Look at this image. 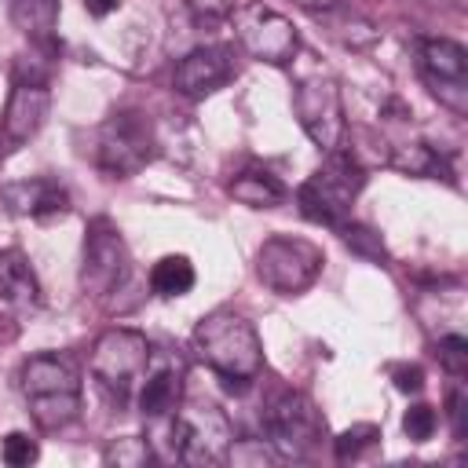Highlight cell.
I'll return each instance as SVG.
<instances>
[{
	"mask_svg": "<svg viewBox=\"0 0 468 468\" xmlns=\"http://www.w3.org/2000/svg\"><path fill=\"white\" fill-rule=\"evenodd\" d=\"M194 351L197 358L230 388L245 391L263 369V344L249 318L234 311H212L194 325Z\"/></svg>",
	"mask_w": 468,
	"mask_h": 468,
	"instance_id": "1",
	"label": "cell"
},
{
	"mask_svg": "<svg viewBox=\"0 0 468 468\" xmlns=\"http://www.w3.org/2000/svg\"><path fill=\"white\" fill-rule=\"evenodd\" d=\"M18 388L29 406V417L44 431H62L80 417V373L66 355L44 351L26 358Z\"/></svg>",
	"mask_w": 468,
	"mask_h": 468,
	"instance_id": "2",
	"label": "cell"
},
{
	"mask_svg": "<svg viewBox=\"0 0 468 468\" xmlns=\"http://www.w3.org/2000/svg\"><path fill=\"white\" fill-rule=\"evenodd\" d=\"M132 252L121 238V230L95 216L84 230V260H80V289L106 311H128L124 292H132Z\"/></svg>",
	"mask_w": 468,
	"mask_h": 468,
	"instance_id": "3",
	"label": "cell"
},
{
	"mask_svg": "<svg viewBox=\"0 0 468 468\" xmlns=\"http://www.w3.org/2000/svg\"><path fill=\"white\" fill-rule=\"evenodd\" d=\"M366 186L362 165L347 150H329L322 168H314L300 186H296V205L300 216L322 227H340L355 205V197Z\"/></svg>",
	"mask_w": 468,
	"mask_h": 468,
	"instance_id": "4",
	"label": "cell"
},
{
	"mask_svg": "<svg viewBox=\"0 0 468 468\" xmlns=\"http://www.w3.org/2000/svg\"><path fill=\"white\" fill-rule=\"evenodd\" d=\"M146 366H150V340L128 325L99 333V340L91 344V355H88V373H91L95 388L117 410L139 391Z\"/></svg>",
	"mask_w": 468,
	"mask_h": 468,
	"instance_id": "5",
	"label": "cell"
},
{
	"mask_svg": "<svg viewBox=\"0 0 468 468\" xmlns=\"http://www.w3.org/2000/svg\"><path fill=\"white\" fill-rule=\"evenodd\" d=\"M168 439L172 453L183 464H219L234 442V428L216 402L183 399L168 413Z\"/></svg>",
	"mask_w": 468,
	"mask_h": 468,
	"instance_id": "6",
	"label": "cell"
},
{
	"mask_svg": "<svg viewBox=\"0 0 468 468\" xmlns=\"http://www.w3.org/2000/svg\"><path fill=\"white\" fill-rule=\"evenodd\" d=\"M157 154L150 121L139 110H113L95 132V165L110 179H128L143 172Z\"/></svg>",
	"mask_w": 468,
	"mask_h": 468,
	"instance_id": "7",
	"label": "cell"
},
{
	"mask_svg": "<svg viewBox=\"0 0 468 468\" xmlns=\"http://www.w3.org/2000/svg\"><path fill=\"white\" fill-rule=\"evenodd\" d=\"M325 267V256L314 241L292 238V234H274L260 245L256 252V278L278 292V296H300L307 292Z\"/></svg>",
	"mask_w": 468,
	"mask_h": 468,
	"instance_id": "8",
	"label": "cell"
},
{
	"mask_svg": "<svg viewBox=\"0 0 468 468\" xmlns=\"http://www.w3.org/2000/svg\"><path fill=\"white\" fill-rule=\"evenodd\" d=\"M292 106H296V121L303 128V135L322 150H340L344 143V132H347V121H344V95H340V84L329 77V73H311L296 84V95H292Z\"/></svg>",
	"mask_w": 468,
	"mask_h": 468,
	"instance_id": "9",
	"label": "cell"
},
{
	"mask_svg": "<svg viewBox=\"0 0 468 468\" xmlns=\"http://www.w3.org/2000/svg\"><path fill=\"white\" fill-rule=\"evenodd\" d=\"M263 431H267V442H271V450L278 457L300 461L318 446L322 417H318L314 402L303 391H282L263 410Z\"/></svg>",
	"mask_w": 468,
	"mask_h": 468,
	"instance_id": "10",
	"label": "cell"
},
{
	"mask_svg": "<svg viewBox=\"0 0 468 468\" xmlns=\"http://www.w3.org/2000/svg\"><path fill=\"white\" fill-rule=\"evenodd\" d=\"M234 37H238V44L256 62H267V66H285L300 51L296 26L282 11L267 7V4H245V7H238L234 11Z\"/></svg>",
	"mask_w": 468,
	"mask_h": 468,
	"instance_id": "11",
	"label": "cell"
},
{
	"mask_svg": "<svg viewBox=\"0 0 468 468\" xmlns=\"http://www.w3.org/2000/svg\"><path fill=\"white\" fill-rule=\"evenodd\" d=\"M417 69L428 91L457 117L468 113V51L450 37L420 40Z\"/></svg>",
	"mask_w": 468,
	"mask_h": 468,
	"instance_id": "12",
	"label": "cell"
},
{
	"mask_svg": "<svg viewBox=\"0 0 468 468\" xmlns=\"http://www.w3.org/2000/svg\"><path fill=\"white\" fill-rule=\"evenodd\" d=\"M48 110H51L48 73L44 69H26L18 62V73H15V84H11V95H7V106H4V117H0L4 143L7 146L29 143L44 128Z\"/></svg>",
	"mask_w": 468,
	"mask_h": 468,
	"instance_id": "13",
	"label": "cell"
},
{
	"mask_svg": "<svg viewBox=\"0 0 468 468\" xmlns=\"http://www.w3.org/2000/svg\"><path fill=\"white\" fill-rule=\"evenodd\" d=\"M234 77V51L227 44H205L179 58L176 66V91L186 99H205L219 91Z\"/></svg>",
	"mask_w": 468,
	"mask_h": 468,
	"instance_id": "14",
	"label": "cell"
},
{
	"mask_svg": "<svg viewBox=\"0 0 468 468\" xmlns=\"http://www.w3.org/2000/svg\"><path fill=\"white\" fill-rule=\"evenodd\" d=\"M0 201L11 216H29V219H51L69 212V190L51 179V176H33V179H15L0 186Z\"/></svg>",
	"mask_w": 468,
	"mask_h": 468,
	"instance_id": "15",
	"label": "cell"
},
{
	"mask_svg": "<svg viewBox=\"0 0 468 468\" xmlns=\"http://www.w3.org/2000/svg\"><path fill=\"white\" fill-rule=\"evenodd\" d=\"M183 373L186 369H183L179 355H154L150 351V366L139 380V410L146 420H161L183 402Z\"/></svg>",
	"mask_w": 468,
	"mask_h": 468,
	"instance_id": "16",
	"label": "cell"
},
{
	"mask_svg": "<svg viewBox=\"0 0 468 468\" xmlns=\"http://www.w3.org/2000/svg\"><path fill=\"white\" fill-rule=\"evenodd\" d=\"M0 300L15 314H33L40 307V282L22 249H0Z\"/></svg>",
	"mask_w": 468,
	"mask_h": 468,
	"instance_id": "17",
	"label": "cell"
},
{
	"mask_svg": "<svg viewBox=\"0 0 468 468\" xmlns=\"http://www.w3.org/2000/svg\"><path fill=\"white\" fill-rule=\"evenodd\" d=\"M230 194L249 208H278L289 197V186L271 168H245L230 179Z\"/></svg>",
	"mask_w": 468,
	"mask_h": 468,
	"instance_id": "18",
	"label": "cell"
},
{
	"mask_svg": "<svg viewBox=\"0 0 468 468\" xmlns=\"http://www.w3.org/2000/svg\"><path fill=\"white\" fill-rule=\"evenodd\" d=\"M11 18L29 40L51 44L58 26V0H11Z\"/></svg>",
	"mask_w": 468,
	"mask_h": 468,
	"instance_id": "19",
	"label": "cell"
},
{
	"mask_svg": "<svg viewBox=\"0 0 468 468\" xmlns=\"http://www.w3.org/2000/svg\"><path fill=\"white\" fill-rule=\"evenodd\" d=\"M197 274H194V263L186 256H161L154 267H150V289L165 300H176V296H186L194 289Z\"/></svg>",
	"mask_w": 468,
	"mask_h": 468,
	"instance_id": "20",
	"label": "cell"
},
{
	"mask_svg": "<svg viewBox=\"0 0 468 468\" xmlns=\"http://www.w3.org/2000/svg\"><path fill=\"white\" fill-rule=\"evenodd\" d=\"M435 358H439V366H442L453 380H464V373H468V336H464V329L439 333V340H435Z\"/></svg>",
	"mask_w": 468,
	"mask_h": 468,
	"instance_id": "21",
	"label": "cell"
},
{
	"mask_svg": "<svg viewBox=\"0 0 468 468\" xmlns=\"http://www.w3.org/2000/svg\"><path fill=\"white\" fill-rule=\"evenodd\" d=\"M333 230H340V238H344V245L347 249H355L358 256H366V260H373V263H380L388 252H384V241H380V234L377 230H369V227H362V223H351V219H344L340 227H333Z\"/></svg>",
	"mask_w": 468,
	"mask_h": 468,
	"instance_id": "22",
	"label": "cell"
},
{
	"mask_svg": "<svg viewBox=\"0 0 468 468\" xmlns=\"http://www.w3.org/2000/svg\"><path fill=\"white\" fill-rule=\"evenodd\" d=\"M377 439H380V428H377V424H355V428H347V431L336 435L333 450H336L340 461H355L362 450L377 446Z\"/></svg>",
	"mask_w": 468,
	"mask_h": 468,
	"instance_id": "23",
	"label": "cell"
},
{
	"mask_svg": "<svg viewBox=\"0 0 468 468\" xmlns=\"http://www.w3.org/2000/svg\"><path fill=\"white\" fill-rule=\"evenodd\" d=\"M102 461L106 464H117V468H135V464H146L150 461V446L143 439H113L102 450Z\"/></svg>",
	"mask_w": 468,
	"mask_h": 468,
	"instance_id": "24",
	"label": "cell"
},
{
	"mask_svg": "<svg viewBox=\"0 0 468 468\" xmlns=\"http://www.w3.org/2000/svg\"><path fill=\"white\" fill-rule=\"evenodd\" d=\"M435 428H439V413H435L428 402H413V406L406 410V417H402V431H406L413 442H428V439L435 435Z\"/></svg>",
	"mask_w": 468,
	"mask_h": 468,
	"instance_id": "25",
	"label": "cell"
},
{
	"mask_svg": "<svg viewBox=\"0 0 468 468\" xmlns=\"http://www.w3.org/2000/svg\"><path fill=\"white\" fill-rule=\"evenodd\" d=\"M37 453H40V450H37V442H33L26 431H7L4 442H0V457H4V464H11V468L33 464Z\"/></svg>",
	"mask_w": 468,
	"mask_h": 468,
	"instance_id": "26",
	"label": "cell"
},
{
	"mask_svg": "<svg viewBox=\"0 0 468 468\" xmlns=\"http://www.w3.org/2000/svg\"><path fill=\"white\" fill-rule=\"evenodd\" d=\"M183 7L197 26H216L234 15V0H183Z\"/></svg>",
	"mask_w": 468,
	"mask_h": 468,
	"instance_id": "27",
	"label": "cell"
},
{
	"mask_svg": "<svg viewBox=\"0 0 468 468\" xmlns=\"http://www.w3.org/2000/svg\"><path fill=\"white\" fill-rule=\"evenodd\" d=\"M391 380L402 395H417L424 388V369L417 362H402V366H391Z\"/></svg>",
	"mask_w": 468,
	"mask_h": 468,
	"instance_id": "28",
	"label": "cell"
},
{
	"mask_svg": "<svg viewBox=\"0 0 468 468\" xmlns=\"http://www.w3.org/2000/svg\"><path fill=\"white\" fill-rule=\"evenodd\" d=\"M446 413H450L453 435L461 439V435H464V388H461V380H453V388H450V395H446Z\"/></svg>",
	"mask_w": 468,
	"mask_h": 468,
	"instance_id": "29",
	"label": "cell"
},
{
	"mask_svg": "<svg viewBox=\"0 0 468 468\" xmlns=\"http://www.w3.org/2000/svg\"><path fill=\"white\" fill-rule=\"evenodd\" d=\"M117 4H121V0H84V11H88L91 18H106V15L117 11Z\"/></svg>",
	"mask_w": 468,
	"mask_h": 468,
	"instance_id": "30",
	"label": "cell"
},
{
	"mask_svg": "<svg viewBox=\"0 0 468 468\" xmlns=\"http://www.w3.org/2000/svg\"><path fill=\"white\" fill-rule=\"evenodd\" d=\"M296 7H303V11H311V15H325V11H333V7H340L344 0H292Z\"/></svg>",
	"mask_w": 468,
	"mask_h": 468,
	"instance_id": "31",
	"label": "cell"
}]
</instances>
